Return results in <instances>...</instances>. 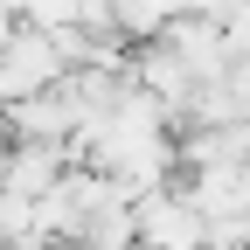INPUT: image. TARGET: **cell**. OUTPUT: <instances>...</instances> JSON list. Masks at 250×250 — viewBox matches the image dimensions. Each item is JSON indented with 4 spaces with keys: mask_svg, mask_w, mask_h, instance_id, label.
<instances>
[{
    "mask_svg": "<svg viewBox=\"0 0 250 250\" xmlns=\"http://www.w3.org/2000/svg\"><path fill=\"white\" fill-rule=\"evenodd\" d=\"M62 160H70L62 146H49V139H28L14 160L0 167V195H7V202H35V195H49V188L62 181Z\"/></svg>",
    "mask_w": 250,
    "mask_h": 250,
    "instance_id": "cell-3",
    "label": "cell"
},
{
    "mask_svg": "<svg viewBox=\"0 0 250 250\" xmlns=\"http://www.w3.org/2000/svg\"><path fill=\"white\" fill-rule=\"evenodd\" d=\"M243 132H250V111H243Z\"/></svg>",
    "mask_w": 250,
    "mask_h": 250,
    "instance_id": "cell-4",
    "label": "cell"
},
{
    "mask_svg": "<svg viewBox=\"0 0 250 250\" xmlns=\"http://www.w3.org/2000/svg\"><path fill=\"white\" fill-rule=\"evenodd\" d=\"M62 83V49L42 28H14V42L0 49V104H28Z\"/></svg>",
    "mask_w": 250,
    "mask_h": 250,
    "instance_id": "cell-1",
    "label": "cell"
},
{
    "mask_svg": "<svg viewBox=\"0 0 250 250\" xmlns=\"http://www.w3.org/2000/svg\"><path fill=\"white\" fill-rule=\"evenodd\" d=\"M132 236H139V250H202L208 223H202V208L188 202V195L153 188V195L132 202Z\"/></svg>",
    "mask_w": 250,
    "mask_h": 250,
    "instance_id": "cell-2",
    "label": "cell"
}]
</instances>
